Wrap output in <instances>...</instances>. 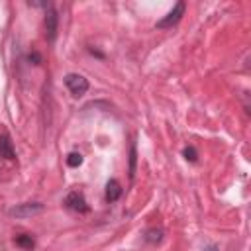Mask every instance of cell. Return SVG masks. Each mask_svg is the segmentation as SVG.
I'll list each match as a JSON object with an SVG mask.
<instances>
[{"label":"cell","mask_w":251,"mask_h":251,"mask_svg":"<svg viewBox=\"0 0 251 251\" xmlns=\"http://www.w3.org/2000/svg\"><path fill=\"white\" fill-rule=\"evenodd\" d=\"M65 84H67V88L71 90V94L75 98H80L88 90V80L82 75H76V73H69L65 76Z\"/></svg>","instance_id":"1"},{"label":"cell","mask_w":251,"mask_h":251,"mask_svg":"<svg viewBox=\"0 0 251 251\" xmlns=\"http://www.w3.org/2000/svg\"><path fill=\"white\" fill-rule=\"evenodd\" d=\"M184 8H186L184 2H176V4L173 6V10L167 12V16H163V18L155 24V27H159V29H167V27H173L175 24H178L180 18H182V14H184Z\"/></svg>","instance_id":"2"},{"label":"cell","mask_w":251,"mask_h":251,"mask_svg":"<svg viewBox=\"0 0 251 251\" xmlns=\"http://www.w3.org/2000/svg\"><path fill=\"white\" fill-rule=\"evenodd\" d=\"M65 204H67L71 210L78 212V214H86V212H88V204H86V200H84V194L78 192V190L69 192L67 198H65Z\"/></svg>","instance_id":"3"},{"label":"cell","mask_w":251,"mask_h":251,"mask_svg":"<svg viewBox=\"0 0 251 251\" xmlns=\"http://www.w3.org/2000/svg\"><path fill=\"white\" fill-rule=\"evenodd\" d=\"M43 212V204L41 202H25V204H20L16 208L10 210V216H16V218H27V216H35Z\"/></svg>","instance_id":"4"},{"label":"cell","mask_w":251,"mask_h":251,"mask_svg":"<svg viewBox=\"0 0 251 251\" xmlns=\"http://www.w3.org/2000/svg\"><path fill=\"white\" fill-rule=\"evenodd\" d=\"M57 25H59V16L49 6L47 12H45V37H47V41H55V37H57Z\"/></svg>","instance_id":"5"},{"label":"cell","mask_w":251,"mask_h":251,"mask_svg":"<svg viewBox=\"0 0 251 251\" xmlns=\"http://www.w3.org/2000/svg\"><path fill=\"white\" fill-rule=\"evenodd\" d=\"M0 157H4L8 161H14L16 159V151H14V145H12L8 133H2L0 135Z\"/></svg>","instance_id":"6"},{"label":"cell","mask_w":251,"mask_h":251,"mask_svg":"<svg viewBox=\"0 0 251 251\" xmlns=\"http://www.w3.org/2000/svg\"><path fill=\"white\" fill-rule=\"evenodd\" d=\"M120 196H122V184L116 178L108 180V184H106V202H116Z\"/></svg>","instance_id":"7"},{"label":"cell","mask_w":251,"mask_h":251,"mask_svg":"<svg viewBox=\"0 0 251 251\" xmlns=\"http://www.w3.org/2000/svg\"><path fill=\"white\" fill-rule=\"evenodd\" d=\"M16 245L18 247H24V249H31L35 245V241H33L31 235H18L16 237Z\"/></svg>","instance_id":"8"},{"label":"cell","mask_w":251,"mask_h":251,"mask_svg":"<svg viewBox=\"0 0 251 251\" xmlns=\"http://www.w3.org/2000/svg\"><path fill=\"white\" fill-rule=\"evenodd\" d=\"M145 239L149 241V243H159L161 239H163V229H147V233H145Z\"/></svg>","instance_id":"9"},{"label":"cell","mask_w":251,"mask_h":251,"mask_svg":"<svg viewBox=\"0 0 251 251\" xmlns=\"http://www.w3.org/2000/svg\"><path fill=\"white\" fill-rule=\"evenodd\" d=\"M82 163V155L80 153H69V157H67V165L69 167H78Z\"/></svg>","instance_id":"10"},{"label":"cell","mask_w":251,"mask_h":251,"mask_svg":"<svg viewBox=\"0 0 251 251\" xmlns=\"http://www.w3.org/2000/svg\"><path fill=\"white\" fill-rule=\"evenodd\" d=\"M182 155H184V159H186V161H190V163H194V161H196V157H198L194 147H184Z\"/></svg>","instance_id":"11"},{"label":"cell","mask_w":251,"mask_h":251,"mask_svg":"<svg viewBox=\"0 0 251 251\" xmlns=\"http://www.w3.org/2000/svg\"><path fill=\"white\" fill-rule=\"evenodd\" d=\"M135 173V145H131L129 149V176H133Z\"/></svg>","instance_id":"12"},{"label":"cell","mask_w":251,"mask_h":251,"mask_svg":"<svg viewBox=\"0 0 251 251\" xmlns=\"http://www.w3.org/2000/svg\"><path fill=\"white\" fill-rule=\"evenodd\" d=\"M204 251H218V247H216V245H208Z\"/></svg>","instance_id":"13"}]
</instances>
